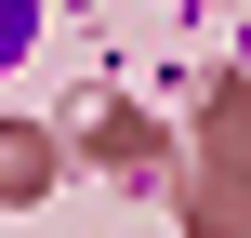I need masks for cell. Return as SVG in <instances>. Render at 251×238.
Masks as SVG:
<instances>
[{"label":"cell","mask_w":251,"mask_h":238,"mask_svg":"<svg viewBox=\"0 0 251 238\" xmlns=\"http://www.w3.org/2000/svg\"><path fill=\"white\" fill-rule=\"evenodd\" d=\"M13 53H26V0H0V66H13Z\"/></svg>","instance_id":"obj_1"}]
</instances>
